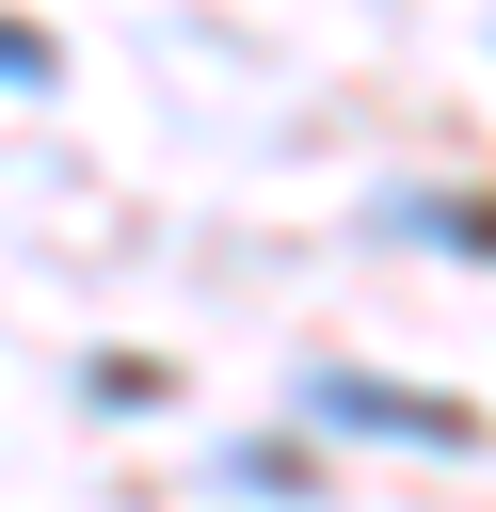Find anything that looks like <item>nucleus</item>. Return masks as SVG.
Wrapping results in <instances>:
<instances>
[{
	"mask_svg": "<svg viewBox=\"0 0 496 512\" xmlns=\"http://www.w3.org/2000/svg\"><path fill=\"white\" fill-rule=\"evenodd\" d=\"M0 80H48V32H0Z\"/></svg>",
	"mask_w": 496,
	"mask_h": 512,
	"instance_id": "obj_2",
	"label": "nucleus"
},
{
	"mask_svg": "<svg viewBox=\"0 0 496 512\" xmlns=\"http://www.w3.org/2000/svg\"><path fill=\"white\" fill-rule=\"evenodd\" d=\"M320 432H400V448H464V400H416V384H368V368H320L304 384Z\"/></svg>",
	"mask_w": 496,
	"mask_h": 512,
	"instance_id": "obj_1",
	"label": "nucleus"
}]
</instances>
